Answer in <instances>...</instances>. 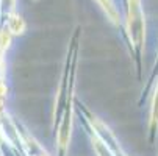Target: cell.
Returning a JSON list of instances; mask_svg holds the SVG:
<instances>
[{"label":"cell","mask_w":158,"mask_h":156,"mask_svg":"<svg viewBox=\"0 0 158 156\" xmlns=\"http://www.w3.org/2000/svg\"><path fill=\"white\" fill-rule=\"evenodd\" d=\"M128 30L130 38L136 46H141L144 36V20L139 6V0H130V16H128Z\"/></svg>","instance_id":"6da1fadb"},{"label":"cell","mask_w":158,"mask_h":156,"mask_svg":"<svg viewBox=\"0 0 158 156\" xmlns=\"http://www.w3.org/2000/svg\"><path fill=\"white\" fill-rule=\"evenodd\" d=\"M25 30V24H24V20H22L20 16H13L10 19V31L14 33V34H20V33H24Z\"/></svg>","instance_id":"7a4b0ae2"},{"label":"cell","mask_w":158,"mask_h":156,"mask_svg":"<svg viewBox=\"0 0 158 156\" xmlns=\"http://www.w3.org/2000/svg\"><path fill=\"white\" fill-rule=\"evenodd\" d=\"M99 2L103 5V8H105V11L108 13V16L113 19V20H116L118 19V14H116V10H114V6H113V3H111V0H99Z\"/></svg>","instance_id":"3957f363"},{"label":"cell","mask_w":158,"mask_h":156,"mask_svg":"<svg viewBox=\"0 0 158 156\" xmlns=\"http://www.w3.org/2000/svg\"><path fill=\"white\" fill-rule=\"evenodd\" d=\"M152 125L158 126V87L155 91V97H153V106H152Z\"/></svg>","instance_id":"277c9868"}]
</instances>
